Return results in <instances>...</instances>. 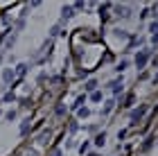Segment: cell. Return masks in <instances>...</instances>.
Masks as SVG:
<instances>
[{
	"mask_svg": "<svg viewBox=\"0 0 158 156\" xmlns=\"http://www.w3.org/2000/svg\"><path fill=\"white\" fill-rule=\"evenodd\" d=\"M147 59H149V50H145V52H140L138 57H135V66H138V68H145V63H147Z\"/></svg>",
	"mask_w": 158,
	"mask_h": 156,
	"instance_id": "1",
	"label": "cell"
},
{
	"mask_svg": "<svg viewBox=\"0 0 158 156\" xmlns=\"http://www.w3.org/2000/svg\"><path fill=\"white\" fill-rule=\"evenodd\" d=\"M142 116H145V106H140V109L131 111V120H133V122H135V120H140Z\"/></svg>",
	"mask_w": 158,
	"mask_h": 156,
	"instance_id": "2",
	"label": "cell"
},
{
	"mask_svg": "<svg viewBox=\"0 0 158 156\" xmlns=\"http://www.w3.org/2000/svg\"><path fill=\"white\" fill-rule=\"evenodd\" d=\"M14 75H16V73H14V70H11V68H7V70H5V73H2V79H5L7 84H9V82L14 79Z\"/></svg>",
	"mask_w": 158,
	"mask_h": 156,
	"instance_id": "3",
	"label": "cell"
},
{
	"mask_svg": "<svg viewBox=\"0 0 158 156\" xmlns=\"http://www.w3.org/2000/svg\"><path fill=\"white\" fill-rule=\"evenodd\" d=\"M111 91H113V93H120V91H122V79L111 82Z\"/></svg>",
	"mask_w": 158,
	"mask_h": 156,
	"instance_id": "4",
	"label": "cell"
},
{
	"mask_svg": "<svg viewBox=\"0 0 158 156\" xmlns=\"http://www.w3.org/2000/svg\"><path fill=\"white\" fill-rule=\"evenodd\" d=\"M61 14H63V18H73V16H75V14H73V7H63Z\"/></svg>",
	"mask_w": 158,
	"mask_h": 156,
	"instance_id": "5",
	"label": "cell"
},
{
	"mask_svg": "<svg viewBox=\"0 0 158 156\" xmlns=\"http://www.w3.org/2000/svg\"><path fill=\"white\" fill-rule=\"evenodd\" d=\"M95 86H97V82H95V79L86 82V91H90V93H93V91H95Z\"/></svg>",
	"mask_w": 158,
	"mask_h": 156,
	"instance_id": "6",
	"label": "cell"
},
{
	"mask_svg": "<svg viewBox=\"0 0 158 156\" xmlns=\"http://www.w3.org/2000/svg\"><path fill=\"white\" fill-rule=\"evenodd\" d=\"M113 106H115V102H113V100H109V102H106V106H104V111H102V113H111V109H113Z\"/></svg>",
	"mask_w": 158,
	"mask_h": 156,
	"instance_id": "7",
	"label": "cell"
},
{
	"mask_svg": "<svg viewBox=\"0 0 158 156\" xmlns=\"http://www.w3.org/2000/svg\"><path fill=\"white\" fill-rule=\"evenodd\" d=\"M90 100H93V102H99V100H102V93H99V91H93Z\"/></svg>",
	"mask_w": 158,
	"mask_h": 156,
	"instance_id": "8",
	"label": "cell"
},
{
	"mask_svg": "<svg viewBox=\"0 0 158 156\" xmlns=\"http://www.w3.org/2000/svg\"><path fill=\"white\" fill-rule=\"evenodd\" d=\"M118 11H120V16H124V18L129 16V9H127V7H118Z\"/></svg>",
	"mask_w": 158,
	"mask_h": 156,
	"instance_id": "9",
	"label": "cell"
},
{
	"mask_svg": "<svg viewBox=\"0 0 158 156\" xmlns=\"http://www.w3.org/2000/svg\"><path fill=\"white\" fill-rule=\"evenodd\" d=\"M25 70H27V66H25V63H20V66L16 68V73H18V75H25Z\"/></svg>",
	"mask_w": 158,
	"mask_h": 156,
	"instance_id": "10",
	"label": "cell"
},
{
	"mask_svg": "<svg viewBox=\"0 0 158 156\" xmlns=\"http://www.w3.org/2000/svg\"><path fill=\"white\" fill-rule=\"evenodd\" d=\"M86 116H90V111L88 109H79V118H86Z\"/></svg>",
	"mask_w": 158,
	"mask_h": 156,
	"instance_id": "11",
	"label": "cell"
},
{
	"mask_svg": "<svg viewBox=\"0 0 158 156\" xmlns=\"http://www.w3.org/2000/svg\"><path fill=\"white\" fill-rule=\"evenodd\" d=\"M27 129H30V124H27V122L20 124V133H27Z\"/></svg>",
	"mask_w": 158,
	"mask_h": 156,
	"instance_id": "12",
	"label": "cell"
},
{
	"mask_svg": "<svg viewBox=\"0 0 158 156\" xmlns=\"http://www.w3.org/2000/svg\"><path fill=\"white\" fill-rule=\"evenodd\" d=\"M127 66H129V61H127V59H124V61H120V66H118V70H124V68H127Z\"/></svg>",
	"mask_w": 158,
	"mask_h": 156,
	"instance_id": "13",
	"label": "cell"
},
{
	"mask_svg": "<svg viewBox=\"0 0 158 156\" xmlns=\"http://www.w3.org/2000/svg\"><path fill=\"white\" fill-rule=\"evenodd\" d=\"M54 156H61V152H56V154H54Z\"/></svg>",
	"mask_w": 158,
	"mask_h": 156,
	"instance_id": "14",
	"label": "cell"
},
{
	"mask_svg": "<svg viewBox=\"0 0 158 156\" xmlns=\"http://www.w3.org/2000/svg\"><path fill=\"white\" fill-rule=\"evenodd\" d=\"M88 156H97V154H88Z\"/></svg>",
	"mask_w": 158,
	"mask_h": 156,
	"instance_id": "15",
	"label": "cell"
},
{
	"mask_svg": "<svg viewBox=\"0 0 158 156\" xmlns=\"http://www.w3.org/2000/svg\"><path fill=\"white\" fill-rule=\"evenodd\" d=\"M0 41H2V34H0Z\"/></svg>",
	"mask_w": 158,
	"mask_h": 156,
	"instance_id": "16",
	"label": "cell"
},
{
	"mask_svg": "<svg viewBox=\"0 0 158 156\" xmlns=\"http://www.w3.org/2000/svg\"><path fill=\"white\" fill-rule=\"evenodd\" d=\"M0 63H2V57H0Z\"/></svg>",
	"mask_w": 158,
	"mask_h": 156,
	"instance_id": "17",
	"label": "cell"
}]
</instances>
